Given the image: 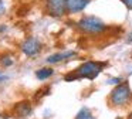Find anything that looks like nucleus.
<instances>
[{
	"label": "nucleus",
	"mask_w": 132,
	"mask_h": 119,
	"mask_svg": "<svg viewBox=\"0 0 132 119\" xmlns=\"http://www.w3.org/2000/svg\"><path fill=\"white\" fill-rule=\"evenodd\" d=\"M102 62H97V61H87L84 62L81 67H78L77 70H75V72L72 74H68V75H65V81H74V79H80V78H87V79H95L98 75H100V72L102 71L104 68Z\"/></svg>",
	"instance_id": "1"
},
{
	"label": "nucleus",
	"mask_w": 132,
	"mask_h": 119,
	"mask_svg": "<svg viewBox=\"0 0 132 119\" xmlns=\"http://www.w3.org/2000/svg\"><path fill=\"white\" fill-rule=\"evenodd\" d=\"M78 28L85 34H101L106 30V24L94 16H85L78 21Z\"/></svg>",
	"instance_id": "2"
},
{
	"label": "nucleus",
	"mask_w": 132,
	"mask_h": 119,
	"mask_svg": "<svg viewBox=\"0 0 132 119\" xmlns=\"http://www.w3.org/2000/svg\"><path fill=\"white\" fill-rule=\"evenodd\" d=\"M131 89H129L128 84H118L114 89L111 91V95H109V101L112 105L115 106H121V105H125L126 102L131 99Z\"/></svg>",
	"instance_id": "3"
},
{
	"label": "nucleus",
	"mask_w": 132,
	"mask_h": 119,
	"mask_svg": "<svg viewBox=\"0 0 132 119\" xmlns=\"http://www.w3.org/2000/svg\"><path fill=\"white\" fill-rule=\"evenodd\" d=\"M47 11L53 17H61L67 11L65 0H47Z\"/></svg>",
	"instance_id": "4"
},
{
	"label": "nucleus",
	"mask_w": 132,
	"mask_h": 119,
	"mask_svg": "<svg viewBox=\"0 0 132 119\" xmlns=\"http://www.w3.org/2000/svg\"><path fill=\"white\" fill-rule=\"evenodd\" d=\"M21 51L29 57L37 55L41 51V44H40V41L36 40V38H29L21 44Z\"/></svg>",
	"instance_id": "5"
},
{
	"label": "nucleus",
	"mask_w": 132,
	"mask_h": 119,
	"mask_svg": "<svg viewBox=\"0 0 132 119\" xmlns=\"http://www.w3.org/2000/svg\"><path fill=\"white\" fill-rule=\"evenodd\" d=\"M31 104H30L29 101H23V102H19L17 105L14 106V113L17 118L20 119H24L27 118V116L31 115Z\"/></svg>",
	"instance_id": "6"
},
{
	"label": "nucleus",
	"mask_w": 132,
	"mask_h": 119,
	"mask_svg": "<svg viewBox=\"0 0 132 119\" xmlns=\"http://www.w3.org/2000/svg\"><path fill=\"white\" fill-rule=\"evenodd\" d=\"M89 0H65L67 4V11L68 13H78L82 11L88 6Z\"/></svg>",
	"instance_id": "7"
},
{
	"label": "nucleus",
	"mask_w": 132,
	"mask_h": 119,
	"mask_svg": "<svg viewBox=\"0 0 132 119\" xmlns=\"http://www.w3.org/2000/svg\"><path fill=\"white\" fill-rule=\"evenodd\" d=\"M75 51H65V53H57V54H53L47 58V62L48 64H57V62H61L64 60L70 58V57H74L75 55Z\"/></svg>",
	"instance_id": "8"
},
{
	"label": "nucleus",
	"mask_w": 132,
	"mask_h": 119,
	"mask_svg": "<svg viewBox=\"0 0 132 119\" xmlns=\"http://www.w3.org/2000/svg\"><path fill=\"white\" fill-rule=\"evenodd\" d=\"M54 74V71H53V68H41V70H38L37 72H36V76H37L38 79H47L50 78V76Z\"/></svg>",
	"instance_id": "9"
},
{
	"label": "nucleus",
	"mask_w": 132,
	"mask_h": 119,
	"mask_svg": "<svg viewBox=\"0 0 132 119\" xmlns=\"http://www.w3.org/2000/svg\"><path fill=\"white\" fill-rule=\"evenodd\" d=\"M75 119H95V118L91 115V112L88 109H81L78 112V115L75 116Z\"/></svg>",
	"instance_id": "10"
},
{
	"label": "nucleus",
	"mask_w": 132,
	"mask_h": 119,
	"mask_svg": "<svg viewBox=\"0 0 132 119\" xmlns=\"http://www.w3.org/2000/svg\"><path fill=\"white\" fill-rule=\"evenodd\" d=\"M2 64H3L4 67H10V65L13 64V60L9 58V57H4V58L2 60Z\"/></svg>",
	"instance_id": "11"
},
{
	"label": "nucleus",
	"mask_w": 132,
	"mask_h": 119,
	"mask_svg": "<svg viewBox=\"0 0 132 119\" xmlns=\"http://www.w3.org/2000/svg\"><path fill=\"white\" fill-rule=\"evenodd\" d=\"M121 2H122L123 4L129 8V10H132V0H121Z\"/></svg>",
	"instance_id": "12"
},
{
	"label": "nucleus",
	"mask_w": 132,
	"mask_h": 119,
	"mask_svg": "<svg viewBox=\"0 0 132 119\" xmlns=\"http://www.w3.org/2000/svg\"><path fill=\"white\" fill-rule=\"evenodd\" d=\"M121 81H122L121 78H111L109 79V84H121Z\"/></svg>",
	"instance_id": "13"
},
{
	"label": "nucleus",
	"mask_w": 132,
	"mask_h": 119,
	"mask_svg": "<svg viewBox=\"0 0 132 119\" xmlns=\"http://www.w3.org/2000/svg\"><path fill=\"white\" fill-rule=\"evenodd\" d=\"M3 10H4V7H3V3H2V0H0V14L3 13Z\"/></svg>",
	"instance_id": "14"
},
{
	"label": "nucleus",
	"mask_w": 132,
	"mask_h": 119,
	"mask_svg": "<svg viewBox=\"0 0 132 119\" xmlns=\"http://www.w3.org/2000/svg\"><path fill=\"white\" fill-rule=\"evenodd\" d=\"M126 41H128V42H132V33L128 36V38H126Z\"/></svg>",
	"instance_id": "15"
}]
</instances>
